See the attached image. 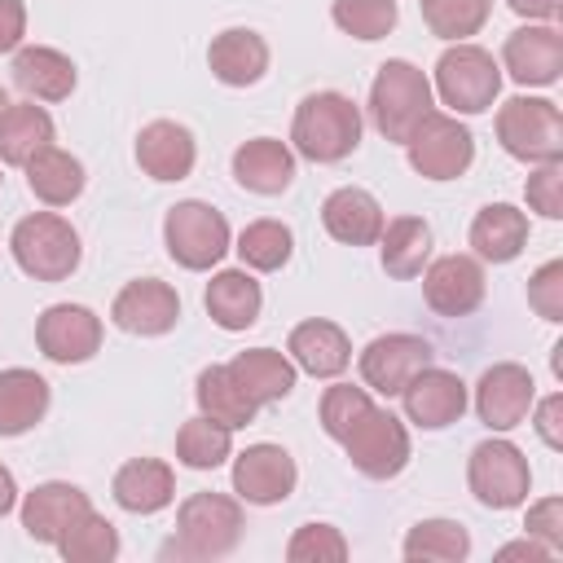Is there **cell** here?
<instances>
[{"label":"cell","instance_id":"obj_1","mask_svg":"<svg viewBox=\"0 0 563 563\" xmlns=\"http://www.w3.org/2000/svg\"><path fill=\"white\" fill-rule=\"evenodd\" d=\"M290 141L312 163H339L361 145V110L343 92H312L295 110Z\"/></svg>","mask_w":563,"mask_h":563},{"label":"cell","instance_id":"obj_2","mask_svg":"<svg viewBox=\"0 0 563 563\" xmlns=\"http://www.w3.org/2000/svg\"><path fill=\"white\" fill-rule=\"evenodd\" d=\"M242 541V506L224 493H194L176 515V559H220Z\"/></svg>","mask_w":563,"mask_h":563},{"label":"cell","instance_id":"obj_3","mask_svg":"<svg viewBox=\"0 0 563 563\" xmlns=\"http://www.w3.org/2000/svg\"><path fill=\"white\" fill-rule=\"evenodd\" d=\"M431 114V84L409 62H383L369 88V119L387 141H405Z\"/></svg>","mask_w":563,"mask_h":563},{"label":"cell","instance_id":"obj_4","mask_svg":"<svg viewBox=\"0 0 563 563\" xmlns=\"http://www.w3.org/2000/svg\"><path fill=\"white\" fill-rule=\"evenodd\" d=\"M9 246H13L18 268L35 282H66L79 264V233L70 229V220H62L53 211H35V216L18 220Z\"/></svg>","mask_w":563,"mask_h":563},{"label":"cell","instance_id":"obj_5","mask_svg":"<svg viewBox=\"0 0 563 563\" xmlns=\"http://www.w3.org/2000/svg\"><path fill=\"white\" fill-rule=\"evenodd\" d=\"M497 141L510 158L559 163L563 154V114L545 97H510L497 114Z\"/></svg>","mask_w":563,"mask_h":563},{"label":"cell","instance_id":"obj_6","mask_svg":"<svg viewBox=\"0 0 563 563\" xmlns=\"http://www.w3.org/2000/svg\"><path fill=\"white\" fill-rule=\"evenodd\" d=\"M435 88H440L444 106H453L462 114H479L493 106V97L501 88V70H497L493 53H484L475 44H453L435 62Z\"/></svg>","mask_w":563,"mask_h":563},{"label":"cell","instance_id":"obj_7","mask_svg":"<svg viewBox=\"0 0 563 563\" xmlns=\"http://www.w3.org/2000/svg\"><path fill=\"white\" fill-rule=\"evenodd\" d=\"M163 238H167V255L180 268H211L224 251H229V224L216 207L207 202H176L163 220Z\"/></svg>","mask_w":563,"mask_h":563},{"label":"cell","instance_id":"obj_8","mask_svg":"<svg viewBox=\"0 0 563 563\" xmlns=\"http://www.w3.org/2000/svg\"><path fill=\"white\" fill-rule=\"evenodd\" d=\"M343 444H347L352 466H356L361 475H369V479H391V475H400L405 462H409V431L400 427L396 413L374 409V405H369V409L361 413V422L343 435Z\"/></svg>","mask_w":563,"mask_h":563},{"label":"cell","instance_id":"obj_9","mask_svg":"<svg viewBox=\"0 0 563 563\" xmlns=\"http://www.w3.org/2000/svg\"><path fill=\"white\" fill-rule=\"evenodd\" d=\"M405 145H409L413 172H422L427 180H453V176H462V172L471 167V158H475L471 132H466L457 119L435 114V110L405 136Z\"/></svg>","mask_w":563,"mask_h":563},{"label":"cell","instance_id":"obj_10","mask_svg":"<svg viewBox=\"0 0 563 563\" xmlns=\"http://www.w3.org/2000/svg\"><path fill=\"white\" fill-rule=\"evenodd\" d=\"M466 479H471V493L484 506L510 510L528 497V457L510 440H484V444L471 449Z\"/></svg>","mask_w":563,"mask_h":563},{"label":"cell","instance_id":"obj_11","mask_svg":"<svg viewBox=\"0 0 563 563\" xmlns=\"http://www.w3.org/2000/svg\"><path fill=\"white\" fill-rule=\"evenodd\" d=\"M35 343L57 365H79L101 347V321L84 303H53L35 321Z\"/></svg>","mask_w":563,"mask_h":563},{"label":"cell","instance_id":"obj_12","mask_svg":"<svg viewBox=\"0 0 563 563\" xmlns=\"http://www.w3.org/2000/svg\"><path fill=\"white\" fill-rule=\"evenodd\" d=\"M431 343L418 334H383L361 352V378L383 391V396H400V387L431 365Z\"/></svg>","mask_w":563,"mask_h":563},{"label":"cell","instance_id":"obj_13","mask_svg":"<svg viewBox=\"0 0 563 563\" xmlns=\"http://www.w3.org/2000/svg\"><path fill=\"white\" fill-rule=\"evenodd\" d=\"M295 488V457L282 444H251L233 462V493L251 506L286 501Z\"/></svg>","mask_w":563,"mask_h":563},{"label":"cell","instance_id":"obj_14","mask_svg":"<svg viewBox=\"0 0 563 563\" xmlns=\"http://www.w3.org/2000/svg\"><path fill=\"white\" fill-rule=\"evenodd\" d=\"M400 396H405V413L427 431H440V427L457 422L462 409H466V383L453 369H435V365L418 369L400 387Z\"/></svg>","mask_w":563,"mask_h":563},{"label":"cell","instance_id":"obj_15","mask_svg":"<svg viewBox=\"0 0 563 563\" xmlns=\"http://www.w3.org/2000/svg\"><path fill=\"white\" fill-rule=\"evenodd\" d=\"M532 409V374L523 365H493L484 369L479 387H475V413L484 427L493 431H510L528 418Z\"/></svg>","mask_w":563,"mask_h":563},{"label":"cell","instance_id":"obj_16","mask_svg":"<svg viewBox=\"0 0 563 563\" xmlns=\"http://www.w3.org/2000/svg\"><path fill=\"white\" fill-rule=\"evenodd\" d=\"M110 317L128 334H167L176 325V317H180V299H176V290L167 282L141 277V282H128L114 295Z\"/></svg>","mask_w":563,"mask_h":563},{"label":"cell","instance_id":"obj_17","mask_svg":"<svg viewBox=\"0 0 563 563\" xmlns=\"http://www.w3.org/2000/svg\"><path fill=\"white\" fill-rule=\"evenodd\" d=\"M422 295L440 317H466L484 303V268L471 255H444L427 268Z\"/></svg>","mask_w":563,"mask_h":563},{"label":"cell","instance_id":"obj_18","mask_svg":"<svg viewBox=\"0 0 563 563\" xmlns=\"http://www.w3.org/2000/svg\"><path fill=\"white\" fill-rule=\"evenodd\" d=\"M501 62L510 70L515 84H554L563 70V35L554 26H519L515 35H506Z\"/></svg>","mask_w":563,"mask_h":563},{"label":"cell","instance_id":"obj_19","mask_svg":"<svg viewBox=\"0 0 563 563\" xmlns=\"http://www.w3.org/2000/svg\"><path fill=\"white\" fill-rule=\"evenodd\" d=\"M88 510H92V506H88V493H84V488L53 479V484H40L35 493H26V501H22V528H26L31 541L57 545L62 532H66L75 519H84Z\"/></svg>","mask_w":563,"mask_h":563},{"label":"cell","instance_id":"obj_20","mask_svg":"<svg viewBox=\"0 0 563 563\" xmlns=\"http://www.w3.org/2000/svg\"><path fill=\"white\" fill-rule=\"evenodd\" d=\"M194 158H198V150H194L189 128H180L172 119H154L136 136V163L154 180H185L194 172Z\"/></svg>","mask_w":563,"mask_h":563},{"label":"cell","instance_id":"obj_21","mask_svg":"<svg viewBox=\"0 0 563 563\" xmlns=\"http://www.w3.org/2000/svg\"><path fill=\"white\" fill-rule=\"evenodd\" d=\"M321 224L330 238H339L347 246H369L383 233V207L374 202V194L343 185L321 202Z\"/></svg>","mask_w":563,"mask_h":563},{"label":"cell","instance_id":"obj_22","mask_svg":"<svg viewBox=\"0 0 563 563\" xmlns=\"http://www.w3.org/2000/svg\"><path fill=\"white\" fill-rule=\"evenodd\" d=\"M207 62H211V75L229 88H246L255 84L264 70H268V44L246 31V26H233V31H220L207 48Z\"/></svg>","mask_w":563,"mask_h":563},{"label":"cell","instance_id":"obj_23","mask_svg":"<svg viewBox=\"0 0 563 563\" xmlns=\"http://www.w3.org/2000/svg\"><path fill=\"white\" fill-rule=\"evenodd\" d=\"M176 493V479H172V466L158 462V457H132L114 471V501L132 515H154L172 501Z\"/></svg>","mask_w":563,"mask_h":563},{"label":"cell","instance_id":"obj_24","mask_svg":"<svg viewBox=\"0 0 563 563\" xmlns=\"http://www.w3.org/2000/svg\"><path fill=\"white\" fill-rule=\"evenodd\" d=\"M233 176L251 194H282L295 180V154L273 136H255L233 154Z\"/></svg>","mask_w":563,"mask_h":563},{"label":"cell","instance_id":"obj_25","mask_svg":"<svg viewBox=\"0 0 563 563\" xmlns=\"http://www.w3.org/2000/svg\"><path fill=\"white\" fill-rule=\"evenodd\" d=\"M224 369H229V378H233L255 405H273V400H282V396H290V387H295V365H290L282 352H273V347L238 352Z\"/></svg>","mask_w":563,"mask_h":563},{"label":"cell","instance_id":"obj_26","mask_svg":"<svg viewBox=\"0 0 563 563\" xmlns=\"http://www.w3.org/2000/svg\"><path fill=\"white\" fill-rule=\"evenodd\" d=\"M13 84L31 97V101H62L75 88V62L57 48H22L13 57Z\"/></svg>","mask_w":563,"mask_h":563},{"label":"cell","instance_id":"obj_27","mask_svg":"<svg viewBox=\"0 0 563 563\" xmlns=\"http://www.w3.org/2000/svg\"><path fill=\"white\" fill-rule=\"evenodd\" d=\"M290 356L317 378H334L352 361V343L334 321H303L290 330Z\"/></svg>","mask_w":563,"mask_h":563},{"label":"cell","instance_id":"obj_28","mask_svg":"<svg viewBox=\"0 0 563 563\" xmlns=\"http://www.w3.org/2000/svg\"><path fill=\"white\" fill-rule=\"evenodd\" d=\"M528 242V216L515 211L510 202H493L475 216L471 224V246L479 260H493V264H510Z\"/></svg>","mask_w":563,"mask_h":563},{"label":"cell","instance_id":"obj_29","mask_svg":"<svg viewBox=\"0 0 563 563\" xmlns=\"http://www.w3.org/2000/svg\"><path fill=\"white\" fill-rule=\"evenodd\" d=\"M260 303H264L260 282L246 277L242 268H224L207 286V312H211V321L220 330H246V325H255Z\"/></svg>","mask_w":563,"mask_h":563},{"label":"cell","instance_id":"obj_30","mask_svg":"<svg viewBox=\"0 0 563 563\" xmlns=\"http://www.w3.org/2000/svg\"><path fill=\"white\" fill-rule=\"evenodd\" d=\"M48 409V383L35 369H4L0 374V435L31 431Z\"/></svg>","mask_w":563,"mask_h":563},{"label":"cell","instance_id":"obj_31","mask_svg":"<svg viewBox=\"0 0 563 563\" xmlns=\"http://www.w3.org/2000/svg\"><path fill=\"white\" fill-rule=\"evenodd\" d=\"M44 145H53V119L40 106H4L0 114V158L26 167Z\"/></svg>","mask_w":563,"mask_h":563},{"label":"cell","instance_id":"obj_32","mask_svg":"<svg viewBox=\"0 0 563 563\" xmlns=\"http://www.w3.org/2000/svg\"><path fill=\"white\" fill-rule=\"evenodd\" d=\"M26 185L35 198H44L48 207H66L84 194V167L79 158H70L57 145H44L31 163H26Z\"/></svg>","mask_w":563,"mask_h":563},{"label":"cell","instance_id":"obj_33","mask_svg":"<svg viewBox=\"0 0 563 563\" xmlns=\"http://www.w3.org/2000/svg\"><path fill=\"white\" fill-rule=\"evenodd\" d=\"M378 238H383V268H387L391 277L409 282V277L422 273V264H427V255H431V229H427V220H418V216H396Z\"/></svg>","mask_w":563,"mask_h":563},{"label":"cell","instance_id":"obj_34","mask_svg":"<svg viewBox=\"0 0 563 563\" xmlns=\"http://www.w3.org/2000/svg\"><path fill=\"white\" fill-rule=\"evenodd\" d=\"M198 409L207 413V418H216V422H224L229 431L233 427H246V422H255V400L229 378V369L224 365H207L202 374H198Z\"/></svg>","mask_w":563,"mask_h":563},{"label":"cell","instance_id":"obj_35","mask_svg":"<svg viewBox=\"0 0 563 563\" xmlns=\"http://www.w3.org/2000/svg\"><path fill=\"white\" fill-rule=\"evenodd\" d=\"M466 550H471V537L453 519H422L405 537V559L413 563H457L466 559Z\"/></svg>","mask_w":563,"mask_h":563},{"label":"cell","instance_id":"obj_36","mask_svg":"<svg viewBox=\"0 0 563 563\" xmlns=\"http://www.w3.org/2000/svg\"><path fill=\"white\" fill-rule=\"evenodd\" d=\"M229 427L224 422H216V418H189L185 427H180V435H176V457L185 462V466H194V471H211V466H220L224 457H229Z\"/></svg>","mask_w":563,"mask_h":563},{"label":"cell","instance_id":"obj_37","mask_svg":"<svg viewBox=\"0 0 563 563\" xmlns=\"http://www.w3.org/2000/svg\"><path fill=\"white\" fill-rule=\"evenodd\" d=\"M62 554H66V563H110L114 554H119V532H114V523L110 519H101V515H84V519H75L66 532H62Z\"/></svg>","mask_w":563,"mask_h":563},{"label":"cell","instance_id":"obj_38","mask_svg":"<svg viewBox=\"0 0 563 563\" xmlns=\"http://www.w3.org/2000/svg\"><path fill=\"white\" fill-rule=\"evenodd\" d=\"M290 246H295V238H290V229H286L282 220H255V224H246L242 238H238L242 264H251V268H260V273L282 268V264L290 260Z\"/></svg>","mask_w":563,"mask_h":563},{"label":"cell","instance_id":"obj_39","mask_svg":"<svg viewBox=\"0 0 563 563\" xmlns=\"http://www.w3.org/2000/svg\"><path fill=\"white\" fill-rule=\"evenodd\" d=\"M493 0H422V22L440 40H466L488 22Z\"/></svg>","mask_w":563,"mask_h":563},{"label":"cell","instance_id":"obj_40","mask_svg":"<svg viewBox=\"0 0 563 563\" xmlns=\"http://www.w3.org/2000/svg\"><path fill=\"white\" fill-rule=\"evenodd\" d=\"M334 22L352 40H383L396 26V0H334Z\"/></svg>","mask_w":563,"mask_h":563},{"label":"cell","instance_id":"obj_41","mask_svg":"<svg viewBox=\"0 0 563 563\" xmlns=\"http://www.w3.org/2000/svg\"><path fill=\"white\" fill-rule=\"evenodd\" d=\"M286 559H290V563H339V559H347V541H343L339 528H330V523H303V528L290 537Z\"/></svg>","mask_w":563,"mask_h":563},{"label":"cell","instance_id":"obj_42","mask_svg":"<svg viewBox=\"0 0 563 563\" xmlns=\"http://www.w3.org/2000/svg\"><path fill=\"white\" fill-rule=\"evenodd\" d=\"M365 409H369V396H365L361 387H352V383H334V387L321 396V427H325V435L343 440V435L361 422Z\"/></svg>","mask_w":563,"mask_h":563},{"label":"cell","instance_id":"obj_43","mask_svg":"<svg viewBox=\"0 0 563 563\" xmlns=\"http://www.w3.org/2000/svg\"><path fill=\"white\" fill-rule=\"evenodd\" d=\"M528 303L537 308V317L563 321V260H550L528 277Z\"/></svg>","mask_w":563,"mask_h":563},{"label":"cell","instance_id":"obj_44","mask_svg":"<svg viewBox=\"0 0 563 563\" xmlns=\"http://www.w3.org/2000/svg\"><path fill=\"white\" fill-rule=\"evenodd\" d=\"M528 202L545 220H559L563 216V167L559 163H541V172L528 176Z\"/></svg>","mask_w":563,"mask_h":563},{"label":"cell","instance_id":"obj_45","mask_svg":"<svg viewBox=\"0 0 563 563\" xmlns=\"http://www.w3.org/2000/svg\"><path fill=\"white\" fill-rule=\"evenodd\" d=\"M528 537H537L541 545H550V550H559L563 545V501L559 497H545V501H537L532 510H528Z\"/></svg>","mask_w":563,"mask_h":563},{"label":"cell","instance_id":"obj_46","mask_svg":"<svg viewBox=\"0 0 563 563\" xmlns=\"http://www.w3.org/2000/svg\"><path fill=\"white\" fill-rule=\"evenodd\" d=\"M22 31H26V9H22V0H0V53L18 48V44H22Z\"/></svg>","mask_w":563,"mask_h":563},{"label":"cell","instance_id":"obj_47","mask_svg":"<svg viewBox=\"0 0 563 563\" xmlns=\"http://www.w3.org/2000/svg\"><path fill=\"white\" fill-rule=\"evenodd\" d=\"M559 413H563V396H550V400H541V409H537V431H541V440H545L550 449H559V444H563Z\"/></svg>","mask_w":563,"mask_h":563},{"label":"cell","instance_id":"obj_48","mask_svg":"<svg viewBox=\"0 0 563 563\" xmlns=\"http://www.w3.org/2000/svg\"><path fill=\"white\" fill-rule=\"evenodd\" d=\"M550 554H554V550H550V545H541V541H532V537H528V541H510V545H501V550H497V559H501V563H510V559L545 563Z\"/></svg>","mask_w":563,"mask_h":563},{"label":"cell","instance_id":"obj_49","mask_svg":"<svg viewBox=\"0 0 563 563\" xmlns=\"http://www.w3.org/2000/svg\"><path fill=\"white\" fill-rule=\"evenodd\" d=\"M519 18H554L559 13V0H506Z\"/></svg>","mask_w":563,"mask_h":563},{"label":"cell","instance_id":"obj_50","mask_svg":"<svg viewBox=\"0 0 563 563\" xmlns=\"http://www.w3.org/2000/svg\"><path fill=\"white\" fill-rule=\"evenodd\" d=\"M13 501H18V484H13L9 466L0 462V515H4V510H13Z\"/></svg>","mask_w":563,"mask_h":563},{"label":"cell","instance_id":"obj_51","mask_svg":"<svg viewBox=\"0 0 563 563\" xmlns=\"http://www.w3.org/2000/svg\"><path fill=\"white\" fill-rule=\"evenodd\" d=\"M4 106H9V97H4V88H0V114H4Z\"/></svg>","mask_w":563,"mask_h":563}]
</instances>
